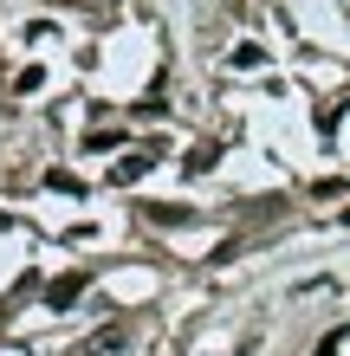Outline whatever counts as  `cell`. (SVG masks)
I'll use <instances>...</instances> for the list:
<instances>
[{"instance_id":"cell-2","label":"cell","mask_w":350,"mask_h":356,"mask_svg":"<svg viewBox=\"0 0 350 356\" xmlns=\"http://www.w3.org/2000/svg\"><path fill=\"white\" fill-rule=\"evenodd\" d=\"M85 291H91V272H58V279L46 285V305H52V311H72Z\"/></svg>"},{"instance_id":"cell-9","label":"cell","mask_w":350,"mask_h":356,"mask_svg":"<svg viewBox=\"0 0 350 356\" xmlns=\"http://www.w3.org/2000/svg\"><path fill=\"white\" fill-rule=\"evenodd\" d=\"M318 356H337V337H324V343H318Z\"/></svg>"},{"instance_id":"cell-7","label":"cell","mask_w":350,"mask_h":356,"mask_svg":"<svg viewBox=\"0 0 350 356\" xmlns=\"http://www.w3.org/2000/svg\"><path fill=\"white\" fill-rule=\"evenodd\" d=\"M162 111H169V97H162V85H156L150 97H143V104H136V117H162Z\"/></svg>"},{"instance_id":"cell-8","label":"cell","mask_w":350,"mask_h":356,"mask_svg":"<svg viewBox=\"0 0 350 356\" xmlns=\"http://www.w3.org/2000/svg\"><path fill=\"white\" fill-rule=\"evenodd\" d=\"M46 181H52V188H58V195H85V181H78V175H65V169H52V175H46Z\"/></svg>"},{"instance_id":"cell-3","label":"cell","mask_w":350,"mask_h":356,"mask_svg":"<svg viewBox=\"0 0 350 356\" xmlns=\"http://www.w3.org/2000/svg\"><path fill=\"white\" fill-rule=\"evenodd\" d=\"M214 162H221V143H195V149L182 156V169H189V175H208Z\"/></svg>"},{"instance_id":"cell-4","label":"cell","mask_w":350,"mask_h":356,"mask_svg":"<svg viewBox=\"0 0 350 356\" xmlns=\"http://www.w3.org/2000/svg\"><path fill=\"white\" fill-rule=\"evenodd\" d=\"M143 214H150L156 227H189V220H195L189 207H162V201H150V207H143Z\"/></svg>"},{"instance_id":"cell-5","label":"cell","mask_w":350,"mask_h":356,"mask_svg":"<svg viewBox=\"0 0 350 356\" xmlns=\"http://www.w3.org/2000/svg\"><path fill=\"white\" fill-rule=\"evenodd\" d=\"M39 85H46V72H39V65H19V72H13V91H19V97H33Z\"/></svg>"},{"instance_id":"cell-6","label":"cell","mask_w":350,"mask_h":356,"mask_svg":"<svg viewBox=\"0 0 350 356\" xmlns=\"http://www.w3.org/2000/svg\"><path fill=\"white\" fill-rule=\"evenodd\" d=\"M234 65H240V72H253V65H266V46H234Z\"/></svg>"},{"instance_id":"cell-1","label":"cell","mask_w":350,"mask_h":356,"mask_svg":"<svg viewBox=\"0 0 350 356\" xmlns=\"http://www.w3.org/2000/svg\"><path fill=\"white\" fill-rule=\"evenodd\" d=\"M162 162V143H143V149H130V156H117L111 162V188H130V181H143Z\"/></svg>"},{"instance_id":"cell-10","label":"cell","mask_w":350,"mask_h":356,"mask_svg":"<svg viewBox=\"0 0 350 356\" xmlns=\"http://www.w3.org/2000/svg\"><path fill=\"white\" fill-rule=\"evenodd\" d=\"M7 311H13V305H7V298H0V318H7Z\"/></svg>"}]
</instances>
